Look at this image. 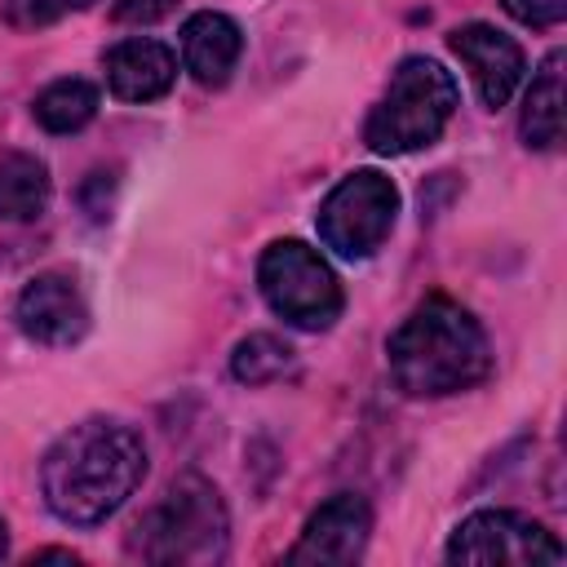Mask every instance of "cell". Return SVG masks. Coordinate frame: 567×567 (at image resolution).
<instances>
[{"mask_svg":"<svg viewBox=\"0 0 567 567\" xmlns=\"http://www.w3.org/2000/svg\"><path fill=\"white\" fill-rule=\"evenodd\" d=\"M177 4H182V0H115V18H120V22H137V27H146V22L168 18Z\"/></svg>","mask_w":567,"mask_h":567,"instance_id":"cell-19","label":"cell"},{"mask_svg":"<svg viewBox=\"0 0 567 567\" xmlns=\"http://www.w3.org/2000/svg\"><path fill=\"white\" fill-rule=\"evenodd\" d=\"M93 0H4V18L22 31H35V27H49L75 9H89Z\"/></svg>","mask_w":567,"mask_h":567,"instance_id":"cell-17","label":"cell"},{"mask_svg":"<svg viewBox=\"0 0 567 567\" xmlns=\"http://www.w3.org/2000/svg\"><path fill=\"white\" fill-rule=\"evenodd\" d=\"M177 84V58L151 35L120 40L106 53V89L120 102H155Z\"/></svg>","mask_w":567,"mask_h":567,"instance_id":"cell-11","label":"cell"},{"mask_svg":"<svg viewBox=\"0 0 567 567\" xmlns=\"http://www.w3.org/2000/svg\"><path fill=\"white\" fill-rule=\"evenodd\" d=\"M146 478V443L133 425L89 416L71 425L40 465V487L62 523L93 527L115 514Z\"/></svg>","mask_w":567,"mask_h":567,"instance_id":"cell-1","label":"cell"},{"mask_svg":"<svg viewBox=\"0 0 567 567\" xmlns=\"http://www.w3.org/2000/svg\"><path fill=\"white\" fill-rule=\"evenodd\" d=\"M31 111L40 120V128H49V133H75V128H84L97 115V89L89 80L66 75V80H53L49 89H40Z\"/></svg>","mask_w":567,"mask_h":567,"instance_id":"cell-15","label":"cell"},{"mask_svg":"<svg viewBox=\"0 0 567 567\" xmlns=\"http://www.w3.org/2000/svg\"><path fill=\"white\" fill-rule=\"evenodd\" d=\"M9 554V527H4V518H0V558Z\"/></svg>","mask_w":567,"mask_h":567,"instance_id":"cell-20","label":"cell"},{"mask_svg":"<svg viewBox=\"0 0 567 567\" xmlns=\"http://www.w3.org/2000/svg\"><path fill=\"white\" fill-rule=\"evenodd\" d=\"M505 13L523 27H536V31H549L567 18V0H501Z\"/></svg>","mask_w":567,"mask_h":567,"instance_id":"cell-18","label":"cell"},{"mask_svg":"<svg viewBox=\"0 0 567 567\" xmlns=\"http://www.w3.org/2000/svg\"><path fill=\"white\" fill-rule=\"evenodd\" d=\"M461 93L452 71H443L434 58H403L399 71L390 75V89L372 106L363 124V142L377 155H412L447 128L456 115Z\"/></svg>","mask_w":567,"mask_h":567,"instance_id":"cell-4","label":"cell"},{"mask_svg":"<svg viewBox=\"0 0 567 567\" xmlns=\"http://www.w3.org/2000/svg\"><path fill=\"white\" fill-rule=\"evenodd\" d=\"M523 142L536 151H554L563 142V53L558 49L540 62L523 97Z\"/></svg>","mask_w":567,"mask_h":567,"instance_id":"cell-13","label":"cell"},{"mask_svg":"<svg viewBox=\"0 0 567 567\" xmlns=\"http://www.w3.org/2000/svg\"><path fill=\"white\" fill-rule=\"evenodd\" d=\"M18 328L40 346H71L89 332V306L71 270H40L13 306Z\"/></svg>","mask_w":567,"mask_h":567,"instance_id":"cell-8","label":"cell"},{"mask_svg":"<svg viewBox=\"0 0 567 567\" xmlns=\"http://www.w3.org/2000/svg\"><path fill=\"white\" fill-rule=\"evenodd\" d=\"M49 204V168L27 151L0 155V217L4 221H31Z\"/></svg>","mask_w":567,"mask_h":567,"instance_id":"cell-14","label":"cell"},{"mask_svg":"<svg viewBox=\"0 0 567 567\" xmlns=\"http://www.w3.org/2000/svg\"><path fill=\"white\" fill-rule=\"evenodd\" d=\"M447 44L465 62V71H470L483 106L496 111V106H505L514 97V89H518V80L527 71V58H523L518 40H509L505 31H496L487 22H470V27H456L447 35Z\"/></svg>","mask_w":567,"mask_h":567,"instance_id":"cell-10","label":"cell"},{"mask_svg":"<svg viewBox=\"0 0 567 567\" xmlns=\"http://www.w3.org/2000/svg\"><path fill=\"white\" fill-rule=\"evenodd\" d=\"M292 368H297V350L284 337H275V332H252L230 354V372L244 385H270V381L288 377Z\"/></svg>","mask_w":567,"mask_h":567,"instance_id":"cell-16","label":"cell"},{"mask_svg":"<svg viewBox=\"0 0 567 567\" xmlns=\"http://www.w3.org/2000/svg\"><path fill=\"white\" fill-rule=\"evenodd\" d=\"M372 532V509L354 492L328 496L301 527L297 545L288 549V563H354L363 558Z\"/></svg>","mask_w":567,"mask_h":567,"instance_id":"cell-9","label":"cell"},{"mask_svg":"<svg viewBox=\"0 0 567 567\" xmlns=\"http://www.w3.org/2000/svg\"><path fill=\"white\" fill-rule=\"evenodd\" d=\"M230 545V518L217 487L199 474H182L168 492L137 518L128 549L159 567H208L221 563Z\"/></svg>","mask_w":567,"mask_h":567,"instance_id":"cell-3","label":"cell"},{"mask_svg":"<svg viewBox=\"0 0 567 567\" xmlns=\"http://www.w3.org/2000/svg\"><path fill=\"white\" fill-rule=\"evenodd\" d=\"M390 377L412 399L470 390L492 368L483 323L452 297H425L385 341Z\"/></svg>","mask_w":567,"mask_h":567,"instance_id":"cell-2","label":"cell"},{"mask_svg":"<svg viewBox=\"0 0 567 567\" xmlns=\"http://www.w3.org/2000/svg\"><path fill=\"white\" fill-rule=\"evenodd\" d=\"M257 284H261L266 306L284 323L306 328V332L332 328V319L346 306L332 266L319 257V248L301 239H275L257 261Z\"/></svg>","mask_w":567,"mask_h":567,"instance_id":"cell-5","label":"cell"},{"mask_svg":"<svg viewBox=\"0 0 567 567\" xmlns=\"http://www.w3.org/2000/svg\"><path fill=\"white\" fill-rule=\"evenodd\" d=\"M563 558H567V549L558 545V536L518 509H478L447 540V563H478V567L518 563V567H527V563H563Z\"/></svg>","mask_w":567,"mask_h":567,"instance_id":"cell-7","label":"cell"},{"mask_svg":"<svg viewBox=\"0 0 567 567\" xmlns=\"http://www.w3.org/2000/svg\"><path fill=\"white\" fill-rule=\"evenodd\" d=\"M239 53H244V31H239L235 18H226L217 9H204V13L186 18V27H182V62L204 89L226 84L235 62H239Z\"/></svg>","mask_w":567,"mask_h":567,"instance_id":"cell-12","label":"cell"},{"mask_svg":"<svg viewBox=\"0 0 567 567\" xmlns=\"http://www.w3.org/2000/svg\"><path fill=\"white\" fill-rule=\"evenodd\" d=\"M399 213V190L385 173L377 168H359L350 177H341L323 204H319V239L337 252V257H372Z\"/></svg>","mask_w":567,"mask_h":567,"instance_id":"cell-6","label":"cell"}]
</instances>
